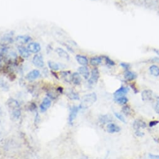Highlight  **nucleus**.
<instances>
[{
    "label": "nucleus",
    "instance_id": "18",
    "mask_svg": "<svg viewBox=\"0 0 159 159\" xmlns=\"http://www.w3.org/2000/svg\"><path fill=\"white\" fill-rule=\"evenodd\" d=\"M133 126L135 130H137V131H139L140 128H144L146 127V123L141 120H136L133 122Z\"/></svg>",
    "mask_w": 159,
    "mask_h": 159
},
{
    "label": "nucleus",
    "instance_id": "40",
    "mask_svg": "<svg viewBox=\"0 0 159 159\" xmlns=\"http://www.w3.org/2000/svg\"><path fill=\"white\" fill-rule=\"evenodd\" d=\"M92 1H96V0H92Z\"/></svg>",
    "mask_w": 159,
    "mask_h": 159
},
{
    "label": "nucleus",
    "instance_id": "7",
    "mask_svg": "<svg viewBox=\"0 0 159 159\" xmlns=\"http://www.w3.org/2000/svg\"><path fill=\"white\" fill-rule=\"evenodd\" d=\"M129 88L126 87H121L120 88H118L117 91H115V92L114 93V97L115 98H117L118 97H121V96H125V95H126L129 92Z\"/></svg>",
    "mask_w": 159,
    "mask_h": 159
},
{
    "label": "nucleus",
    "instance_id": "13",
    "mask_svg": "<svg viewBox=\"0 0 159 159\" xmlns=\"http://www.w3.org/2000/svg\"><path fill=\"white\" fill-rule=\"evenodd\" d=\"M153 92L150 90H145L141 93V99L144 101H150L152 100Z\"/></svg>",
    "mask_w": 159,
    "mask_h": 159
},
{
    "label": "nucleus",
    "instance_id": "36",
    "mask_svg": "<svg viewBox=\"0 0 159 159\" xmlns=\"http://www.w3.org/2000/svg\"><path fill=\"white\" fill-rule=\"evenodd\" d=\"M149 157L151 159H159V155H153L150 154Z\"/></svg>",
    "mask_w": 159,
    "mask_h": 159
},
{
    "label": "nucleus",
    "instance_id": "12",
    "mask_svg": "<svg viewBox=\"0 0 159 159\" xmlns=\"http://www.w3.org/2000/svg\"><path fill=\"white\" fill-rule=\"evenodd\" d=\"M51 104H52V102H51V100L49 98H44L40 106H39L41 112H44L47 111L48 108H50L51 106Z\"/></svg>",
    "mask_w": 159,
    "mask_h": 159
},
{
    "label": "nucleus",
    "instance_id": "10",
    "mask_svg": "<svg viewBox=\"0 0 159 159\" xmlns=\"http://www.w3.org/2000/svg\"><path fill=\"white\" fill-rule=\"evenodd\" d=\"M55 52L58 54V55L61 58H63L68 61L70 60V57L69 54L67 53L66 51L61 48H56L55 49Z\"/></svg>",
    "mask_w": 159,
    "mask_h": 159
},
{
    "label": "nucleus",
    "instance_id": "26",
    "mask_svg": "<svg viewBox=\"0 0 159 159\" xmlns=\"http://www.w3.org/2000/svg\"><path fill=\"white\" fill-rule=\"evenodd\" d=\"M115 101L117 103L119 104H121V105H125L128 100L127 97H125V96H121V97H118L117 98H115Z\"/></svg>",
    "mask_w": 159,
    "mask_h": 159
},
{
    "label": "nucleus",
    "instance_id": "27",
    "mask_svg": "<svg viewBox=\"0 0 159 159\" xmlns=\"http://www.w3.org/2000/svg\"><path fill=\"white\" fill-rule=\"evenodd\" d=\"M12 35L11 34H6V35L4 36V37L2 38V42H3V44L5 43H10L13 42V38H12Z\"/></svg>",
    "mask_w": 159,
    "mask_h": 159
},
{
    "label": "nucleus",
    "instance_id": "24",
    "mask_svg": "<svg viewBox=\"0 0 159 159\" xmlns=\"http://www.w3.org/2000/svg\"><path fill=\"white\" fill-rule=\"evenodd\" d=\"M149 71L150 72V74L154 77H158L159 76V67L157 65H152L149 68Z\"/></svg>",
    "mask_w": 159,
    "mask_h": 159
},
{
    "label": "nucleus",
    "instance_id": "31",
    "mask_svg": "<svg viewBox=\"0 0 159 159\" xmlns=\"http://www.w3.org/2000/svg\"><path fill=\"white\" fill-rule=\"evenodd\" d=\"M114 115H115V117L118 119L119 120L122 122L123 123H126L125 119V118L123 117V116L122 115L120 114V113H118L117 112H114Z\"/></svg>",
    "mask_w": 159,
    "mask_h": 159
},
{
    "label": "nucleus",
    "instance_id": "39",
    "mask_svg": "<svg viewBox=\"0 0 159 159\" xmlns=\"http://www.w3.org/2000/svg\"><path fill=\"white\" fill-rule=\"evenodd\" d=\"M153 51H154V52L159 56V50L158 49H153Z\"/></svg>",
    "mask_w": 159,
    "mask_h": 159
},
{
    "label": "nucleus",
    "instance_id": "34",
    "mask_svg": "<svg viewBox=\"0 0 159 159\" xmlns=\"http://www.w3.org/2000/svg\"><path fill=\"white\" fill-rule=\"evenodd\" d=\"M155 111L157 113L159 114V97L157 98V101L155 105Z\"/></svg>",
    "mask_w": 159,
    "mask_h": 159
},
{
    "label": "nucleus",
    "instance_id": "9",
    "mask_svg": "<svg viewBox=\"0 0 159 159\" xmlns=\"http://www.w3.org/2000/svg\"><path fill=\"white\" fill-rule=\"evenodd\" d=\"M79 109H80V107L76 106H73L72 108H71L70 115H69V123L71 125L73 124V121L75 120V118L77 117V113L79 111Z\"/></svg>",
    "mask_w": 159,
    "mask_h": 159
},
{
    "label": "nucleus",
    "instance_id": "8",
    "mask_svg": "<svg viewBox=\"0 0 159 159\" xmlns=\"http://www.w3.org/2000/svg\"><path fill=\"white\" fill-rule=\"evenodd\" d=\"M141 1L147 8H155L158 4L159 0H141Z\"/></svg>",
    "mask_w": 159,
    "mask_h": 159
},
{
    "label": "nucleus",
    "instance_id": "17",
    "mask_svg": "<svg viewBox=\"0 0 159 159\" xmlns=\"http://www.w3.org/2000/svg\"><path fill=\"white\" fill-rule=\"evenodd\" d=\"M76 60L78 63L82 66H87L88 64V60L86 56H85L81 55H77Z\"/></svg>",
    "mask_w": 159,
    "mask_h": 159
},
{
    "label": "nucleus",
    "instance_id": "33",
    "mask_svg": "<svg viewBox=\"0 0 159 159\" xmlns=\"http://www.w3.org/2000/svg\"><path fill=\"white\" fill-rule=\"evenodd\" d=\"M159 123L158 121H157V120H153V121H151L150 123H149V126L150 127H154L155 125H157Z\"/></svg>",
    "mask_w": 159,
    "mask_h": 159
},
{
    "label": "nucleus",
    "instance_id": "11",
    "mask_svg": "<svg viewBox=\"0 0 159 159\" xmlns=\"http://www.w3.org/2000/svg\"><path fill=\"white\" fill-rule=\"evenodd\" d=\"M18 50L21 57H23V58H28L30 57V52L28 51L27 48H25L23 46H18Z\"/></svg>",
    "mask_w": 159,
    "mask_h": 159
},
{
    "label": "nucleus",
    "instance_id": "15",
    "mask_svg": "<svg viewBox=\"0 0 159 159\" xmlns=\"http://www.w3.org/2000/svg\"><path fill=\"white\" fill-rule=\"evenodd\" d=\"M106 130L108 132L113 133H117L120 131V128L114 123H109L106 126Z\"/></svg>",
    "mask_w": 159,
    "mask_h": 159
},
{
    "label": "nucleus",
    "instance_id": "35",
    "mask_svg": "<svg viewBox=\"0 0 159 159\" xmlns=\"http://www.w3.org/2000/svg\"><path fill=\"white\" fill-rule=\"evenodd\" d=\"M151 62H154V63H159V58L158 57H155V58H153L152 59H150L149 60Z\"/></svg>",
    "mask_w": 159,
    "mask_h": 159
},
{
    "label": "nucleus",
    "instance_id": "16",
    "mask_svg": "<svg viewBox=\"0 0 159 159\" xmlns=\"http://www.w3.org/2000/svg\"><path fill=\"white\" fill-rule=\"evenodd\" d=\"M78 70L80 74L82 75L85 79L87 80L89 78L90 72L87 66H82L81 67H79Z\"/></svg>",
    "mask_w": 159,
    "mask_h": 159
},
{
    "label": "nucleus",
    "instance_id": "19",
    "mask_svg": "<svg viewBox=\"0 0 159 159\" xmlns=\"http://www.w3.org/2000/svg\"><path fill=\"white\" fill-rule=\"evenodd\" d=\"M71 81L76 85H80L82 82V78L80 73L75 72L71 75Z\"/></svg>",
    "mask_w": 159,
    "mask_h": 159
},
{
    "label": "nucleus",
    "instance_id": "29",
    "mask_svg": "<svg viewBox=\"0 0 159 159\" xmlns=\"http://www.w3.org/2000/svg\"><path fill=\"white\" fill-rule=\"evenodd\" d=\"M110 118L111 117L109 115H102L100 118V121L103 123H106L108 122H110L112 120V118Z\"/></svg>",
    "mask_w": 159,
    "mask_h": 159
},
{
    "label": "nucleus",
    "instance_id": "25",
    "mask_svg": "<svg viewBox=\"0 0 159 159\" xmlns=\"http://www.w3.org/2000/svg\"><path fill=\"white\" fill-rule=\"evenodd\" d=\"M68 97H69L70 99L72 100H80V97H79V95L77 93L75 92L73 90H71V91H69V92H68L66 93Z\"/></svg>",
    "mask_w": 159,
    "mask_h": 159
},
{
    "label": "nucleus",
    "instance_id": "1",
    "mask_svg": "<svg viewBox=\"0 0 159 159\" xmlns=\"http://www.w3.org/2000/svg\"><path fill=\"white\" fill-rule=\"evenodd\" d=\"M97 100V96L95 93H92L84 95L82 98L80 107L82 109H88L92 106Z\"/></svg>",
    "mask_w": 159,
    "mask_h": 159
},
{
    "label": "nucleus",
    "instance_id": "3",
    "mask_svg": "<svg viewBox=\"0 0 159 159\" xmlns=\"http://www.w3.org/2000/svg\"><path fill=\"white\" fill-rule=\"evenodd\" d=\"M100 78V72L97 68H94L92 70L91 73V77L88 80V83L90 85H94L98 82Z\"/></svg>",
    "mask_w": 159,
    "mask_h": 159
},
{
    "label": "nucleus",
    "instance_id": "6",
    "mask_svg": "<svg viewBox=\"0 0 159 159\" xmlns=\"http://www.w3.org/2000/svg\"><path fill=\"white\" fill-rule=\"evenodd\" d=\"M40 75V72L38 70H33L28 73L26 76V79L28 81H34L37 79Z\"/></svg>",
    "mask_w": 159,
    "mask_h": 159
},
{
    "label": "nucleus",
    "instance_id": "22",
    "mask_svg": "<svg viewBox=\"0 0 159 159\" xmlns=\"http://www.w3.org/2000/svg\"><path fill=\"white\" fill-rule=\"evenodd\" d=\"M48 65L50 68V69H51L52 71H58L61 69L60 64L56 63V62H54L53 61H48Z\"/></svg>",
    "mask_w": 159,
    "mask_h": 159
},
{
    "label": "nucleus",
    "instance_id": "5",
    "mask_svg": "<svg viewBox=\"0 0 159 159\" xmlns=\"http://www.w3.org/2000/svg\"><path fill=\"white\" fill-rule=\"evenodd\" d=\"M41 45L38 43L36 42H31L28 44L27 49L30 53L37 54L38 52H40L41 50Z\"/></svg>",
    "mask_w": 159,
    "mask_h": 159
},
{
    "label": "nucleus",
    "instance_id": "2",
    "mask_svg": "<svg viewBox=\"0 0 159 159\" xmlns=\"http://www.w3.org/2000/svg\"><path fill=\"white\" fill-rule=\"evenodd\" d=\"M8 105L9 109L12 110V114L14 117L18 118L21 115V112L20 110V104L16 100L10 98L8 101Z\"/></svg>",
    "mask_w": 159,
    "mask_h": 159
},
{
    "label": "nucleus",
    "instance_id": "21",
    "mask_svg": "<svg viewBox=\"0 0 159 159\" xmlns=\"http://www.w3.org/2000/svg\"><path fill=\"white\" fill-rule=\"evenodd\" d=\"M102 60H103V58L102 56H94V57H92L90 59V64L92 66H96L100 65L102 62Z\"/></svg>",
    "mask_w": 159,
    "mask_h": 159
},
{
    "label": "nucleus",
    "instance_id": "14",
    "mask_svg": "<svg viewBox=\"0 0 159 159\" xmlns=\"http://www.w3.org/2000/svg\"><path fill=\"white\" fill-rule=\"evenodd\" d=\"M16 41L18 43L24 44L31 40V38L28 35H20L16 36Z\"/></svg>",
    "mask_w": 159,
    "mask_h": 159
},
{
    "label": "nucleus",
    "instance_id": "4",
    "mask_svg": "<svg viewBox=\"0 0 159 159\" xmlns=\"http://www.w3.org/2000/svg\"><path fill=\"white\" fill-rule=\"evenodd\" d=\"M32 63L38 68H43L44 66L43 56L39 54L35 55L32 59Z\"/></svg>",
    "mask_w": 159,
    "mask_h": 159
},
{
    "label": "nucleus",
    "instance_id": "37",
    "mask_svg": "<svg viewBox=\"0 0 159 159\" xmlns=\"http://www.w3.org/2000/svg\"><path fill=\"white\" fill-rule=\"evenodd\" d=\"M65 46H66V48H67L68 50H69L70 52H71V53H74V50H73V48H71V47L70 46V44H69V45L65 44Z\"/></svg>",
    "mask_w": 159,
    "mask_h": 159
},
{
    "label": "nucleus",
    "instance_id": "28",
    "mask_svg": "<svg viewBox=\"0 0 159 159\" xmlns=\"http://www.w3.org/2000/svg\"><path fill=\"white\" fill-rule=\"evenodd\" d=\"M102 58H103V59L105 60L106 65H109V66H114V65H115V62L113 61L112 59H110L109 57V56H102Z\"/></svg>",
    "mask_w": 159,
    "mask_h": 159
},
{
    "label": "nucleus",
    "instance_id": "20",
    "mask_svg": "<svg viewBox=\"0 0 159 159\" xmlns=\"http://www.w3.org/2000/svg\"><path fill=\"white\" fill-rule=\"evenodd\" d=\"M137 77V75L135 73L127 70L124 73V78L127 81H132Z\"/></svg>",
    "mask_w": 159,
    "mask_h": 159
},
{
    "label": "nucleus",
    "instance_id": "30",
    "mask_svg": "<svg viewBox=\"0 0 159 159\" xmlns=\"http://www.w3.org/2000/svg\"><path fill=\"white\" fill-rule=\"evenodd\" d=\"M130 112H131V110H130V106L128 105L124 106L122 108V112L124 113V114L128 115L130 114Z\"/></svg>",
    "mask_w": 159,
    "mask_h": 159
},
{
    "label": "nucleus",
    "instance_id": "32",
    "mask_svg": "<svg viewBox=\"0 0 159 159\" xmlns=\"http://www.w3.org/2000/svg\"><path fill=\"white\" fill-rule=\"evenodd\" d=\"M120 65L123 68V69L125 70L126 71L128 70L129 68L130 67V65L129 64H128V63H121L120 64Z\"/></svg>",
    "mask_w": 159,
    "mask_h": 159
},
{
    "label": "nucleus",
    "instance_id": "38",
    "mask_svg": "<svg viewBox=\"0 0 159 159\" xmlns=\"http://www.w3.org/2000/svg\"><path fill=\"white\" fill-rule=\"evenodd\" d=\"M130 87H131L132 88H133V91H134V92H135V93H138V90H137V88H136V87H135V85H134V84H131V85H130Z\"/></svg>",
    "mask_w": 159,
    "mask_h": 159
},
{
    "label": "nucleus",
    "instance_id": "23",
    "mask_svg": "<svg viewBox=\"0 0 159 159\" xmlns=\"http://www.w3.org/2000/svg\"><path fill=\"white\" fill-rule=\"evenodd\" d=\"M61 77L64 79L66 82H70L71 81V75L70 71H63L60 72Z\"/></svg>",
    "mask_w": 159,
    "mask_h": 159
}]
</instances>
